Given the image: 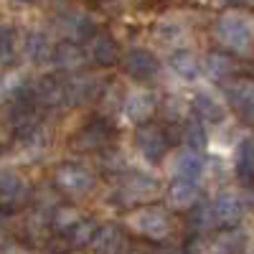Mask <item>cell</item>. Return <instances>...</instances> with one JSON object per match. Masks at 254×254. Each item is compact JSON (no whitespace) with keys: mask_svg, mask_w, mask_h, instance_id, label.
<instances>
[{"mask_svg":"<svg viewBox=\"0 0 254 254\" xmlns=\"http://www.w3.org/2000/svg\"><path fill=\"white\" fill-rule=\"evenodd\" d=\"M216 36L226 49L244 54L254 41V20L239 13H229L216 23Z\"/></svg>","mask_w":254,"mask_h":254,"instance_id":"6da1fadb","label":"cell"},{"mask_svg":"<svg viewBox=\"0 0 254 254\" xmlns=\"http://www.w3.org/2000/svg\"><path fill=\"white\" fill-rule=\"evenodd\" d=\"M56 186L66 193H74V196H81V193H89L94 188V176L81 165H61L56 171Z\"/></svg>","mask_w":254,"mask_h":254,"instance_id":"7a4b0ae2","label":"cell"},{"mask_svg":"<svg viewBox=\"0 0 254 254\" xmlns=\"http://www.w3.org/2000/svg\"><path fill=\"white\" fill-rule=\"evenodd\" d=\"M132 226L147 239H165L171 231V219L163 208H142L132 216Z\"/></svg>","mask_w":254,"mask_h":254,"instance_id":"3957f363","label":"cell"},{"mask_svg":"<svg viewBox=\"0 0 254 254\" xmlns=\"http://www.w3.org/2000/svg\"><path fill=\"white\" fill-rule=\"evenodd\" d=\"M135 142L140 147V153L153 163H158L168 150V137L158 125H140L135 132Z\"/></svg>","mask_w":254,"mask_h":254,"instance_id":"277c9868","label":"cell"},{"mask_svg":"<svg viewBox=\"0 0 254 254\" xmlns=\"http://www.w3.org/2000/svg\"><path fill=\"white\" fill-rule=\"evenodd\" d=\"M122 66H125V71L130 74L132 79H137V81H147V79H153V76L158 74L160 64H158V59H155L150 51L135 49V51H130V54L125 56Z\"/></svg>","mask_w":254,"mask_h":254,"instance_id":"5b68a950","label":"cell"},{"mask_svg":"<svg viewBox=\"0 0 254 254\" xmlns=\"http://www.w3.org/2000/svg\"><path fill=\"white\" fill-rule=\"evenodd\" d=\"M158 107V99L153 92L147 89H137V92H130L125 99H122V112L127 115V120L132 122H145Z\"/></svg>","mask_w":254,"mask_h":254,"instance_id":"8992f818","label":"cell"},{"mask_svg":"<svg viewBox=\"0 0 254 254\" xmlns=\"http://www.w3.org/2000/svg\"><path fill=\"white\" fill-rule=\"evenodd\" d=\"M64 87H66V102L69 104H84V102H89L99 94L102 81L94 74H79V76H71L69 81H64Z\"/></svg>","mask_w":254,"mask_h":254,"instance_id":"52a82bcc","label":"cell"},{"mask_svg":"<svg viewBox=\"0 0 254 254\" xmlns=\"http://www.w3.org/2000/svg\"><path fill=\"white\" fill-rule=\"evenodd\" d=\"M211 206H214L216 221L224 224V226H237L244 216V201L234 193V190H221L219 198Z\"/></svg>","mask_w":254,"mask_h":254,"instance_id":"ba28073f","label":"cell"},{"mask_svg":"<svg viewBox=\"0 0 254 254\" xmlns=\"http://www.w3.org/2000/svg\"><path fill=\"white\" fill-rule=\"evenodd\" d=\"M226 99L242 117L254 120V81H229Z\"/></svg>","mask_w":254,"mask_h":254,"instance_id":"9c48e42d","label":"cell"},{"mask_svg":"<svg viewBox=\"0 0 254 254\" xmlns=\"http://www.w3.org/2000/svg\"><path fill=\"white\" fill-rule=\"evenodd\" d=\"M110 137H112V130L107 127V122L94 120L84 130H79V135L74 137V147L76 150H99V147H107Z\"/></svg>","mask_w":254,"mask_h":254,"instance_id":"30bf717a","label":"cell"},{"mask_svg":"<svg viewBox=\"0 0 254 254\" xmlns=\"http://www.w3.org/2000/svg\"><path fill=\"white\" fill-rule=\"evenodd\" d=\"M33 102H38L46 110H56L61 104H66V87H64V81L54 76H46L44 81H38V87L33 89Z\"/></svg>","mask_w":254,"mask_h":254,"instance_id":"8fae6325","label":"cell"},{"mask_svg":"<svg viewBox=\"0 0 254 254\" xmlns=\"http://www.w3.org/2000/svg\"><path fill=\"white\" fill-rule=\"evenodd\" d=\"M165 198H168V206L171 208L186 211L198 201V183L193 178H178L171 188H168Z\"/></svg>","mask_w":254,"mask_h":254,"instance_id":"7c38bea8","label":"cell"},{"mask_svg":"<svg viewBox=\"0 0 254 254\" xmlns=\"http://www.w3.org/2000/svg\"><path fill=\"white\" fill-rule=\"evenodd\" d=\"M89 247L94 249V254H122L125 234H122V229H120L117 224L99 226Z\"/></svg>","mask_w":254,"mask_h":254,"instance_id":"4fadbf2b","label":"cell"},{"mask_svg":"<svg viewBox=\"0 0 254 254\" xmlns=\"http://www.w3.org/2000/svg\"><path fill=\"white\" fill-rule=\"evenodd\" d=\"M153 193H158V181L150 178V176H130L120 188V198L125 203L150 198Z\"/></svg>","mask_w":254,"mask_h":254,"instance_id":"5bb4252c","label":"cell"},{"mask_svg":"<svg viewBox=\"0 0 254 254\" xmlns=\"http://www.w3.org/2000/svg\"><path fill=\"white\" fill-rule=\"evenodd\" d=\"M89 41V54L99 66H115L120 61V46L110 33H94Z\"/></svg>","mask_w":254,"mask_h":254,"instance_id":"9a60e30c","label":"cell"},{"mask_svg":"<svg viewBox=\"0 0 254 254\" xmlns=\"http://www.w3.org/2000/svg\"><path fill=\"white\" fill-rule=\"evenodd\" d=\"M51 59H54L56 66L64 69V71H71V69L84 66V51H81L79 44H74V41H64V44H59L54 49Z\"/></svg>","mask_w":254,"mask_h":254,"instance_id":"2e32d148","label":"cell"},{"mask_svg":"<svg viewBox=\"0 0 254 254\" xmlns=\"http://www.w3.org/2000/svg\"><path fill=\"white\" fill-rule=\"evenodd\" d=\"M193 115L203 125H216V122L224 120L226 112H224V107L211 94H196L193 97Z\"/></svg>","mask_w":254,"mask_h":254,"instance_id":"e0dca14e","label":"cell"},{"mask_svg":"<svg viewBox=\"0 0 254 254\" xmlns=\"http://www.w3.org/2000/svg\"><path fill=\"white\" fill-rule=\"evenodd\" d=\"M203 66H206V74H208L211 79H216V81H226V79L234 76V71H237L234 59L226 56V54H219V51L208 54V56L203 59Z\"/></svg>","mask_w":254,"mask_h":254,"instance_id":"ac0fdd59","label":"cell"},{"mask_svg":"<svg viewBox=\"0 0 254 254\" xmlns=\"http://www.w3.org/2000/svg\"><path fill=\"white\" fill-rule=\"evenodd\" d=\"M173 173H176L178 178H193V181H198L201 173H203V158H201L196 150H183V153L176 158Z\"/></svg>","mask_w":254,"mask_h":254,"instance_id":"d6986e66","label":"cell"},{"mask_svg":"<svg viewBox=\"0 0 254 254\" xmlns=\"http://www.w3.org/2000/svg\"><path fill=\"white\" fill-rule=\"evenodd\" d=\"M23 51L33 64H46L51 59V54H54V46L49 44V38L44 33H31L26 38V44H23Z\"/></svg>","mask_w":254,"mask_h":254,"instance_id":"ffe728a7","label":"cell"},{"mask_svg":"<svg viewBox=\"0 0 254 254\" xmlns=\"http://www.w3.org/2000/svg\"><path fill=\"white\" fill-rule=\"evenodd\" d=\"M28 193L26 181L15 173H0V198L3 201H23Z\"/></svg>","mask_w":254,"mask_h":254,"instance_id":"44dd1931","label":"cell"},{"mask_svg":"<svg viewBox=\"0 0 254 254\" xmlns=\"http://www.w3.org/2000/svg\"><path fill=\"white\" fill-rule=\"evenodd\" d=\"M247 249V234L239 229H229L226 234H221L214 244V252L216 254H239Z\"/></svg>","mask_w":254,"mask_h":254,"instance_id":"7402d4cb","label":"cell"},{"mask_svg":"<svg viewBox=\"0 0 254 254\" xmlns=\"http://www.w3.org/2000/svg\"><path fill=\"white\" fill-rule=\"evenodd\" d=\"M97 221H92V219H79L66 234H69V242L74 244V247H89L92 244V239H94V234H97Z\"/></svg>","mask_w":254,"mask_h":254,"instance_id":"603a6c76","label":"cell"},{"mask_svg":"<svg viewBox=\"0 0 254 254\" xmlns=\"http://www.w3.org/2000/svg\"><path fill=\"white\" fill-rule=\"evenodd\" d=\"M219 221H216V214H214V206L211 203H198V206H190V226L196 231H211Z\"/></svg>","mask_w":254,"mask_h":254,"instance_id":"cb8c5ba5","label":"cell"},{"mask_svg":"<svg viewBox=\"0 0 254 254\" xmlns=\"http://www.w3.org/2000/svg\"><path fill=\"white\" fill-rule=\"evenodd\" d=\"M171 66H173V71H176L178 76H183V79H196V76L201 74V64L196 61L193 54H188V51L176 54V56L171 59Z\"/></svg>","mask_w":254,"mask_h":254,"instance_id":"d4e9b609","label":"cell"},{"mask_svg":"<svg viewBox=\"0 0 254 254\" xmlns=\"http://www.w3.org/2000/svg\"><path fill=\"white\" fill-rule=\"evenodd\" d=\"M237 176L244 183L254 181V142H244L239 147V158H237Z\"/></svg>","mask_w":254,"mask_h":254,"instance_id":"484cf974","label":"cell"},{"mask_svg":"<svg viewBox=\"0 0 254 254\" xmlns=\"http://www.w3.org/2000/svg\"><path fill=\"white\" fill-rule=\"evenodd\" d=\"M183 140L186 145H190V150H201L206 145V130H203V122L198 120H190L183 125Z\"/></svg>","mask_w":254,"mask_h":254,"instance_id":"4316f807","label":"cell"},{"mask_svg":"<svg viewBox=\"0 0 254 254\" xmlns=\"http://www.w3.org/2000/svg\"><path fill=\"white\" fill-rule=\"evenodd\" d=\"M66 28H69V33H71L76 41H87V38L94 36V23H92L89 15H74V18L69 20Z\"/></svg>","mask_w":254,"mask_h":254,"instance_id":"83f0119b","label":"cell"},{"mask_svg":"<svg viewBox=\"0 0 254 254\" xmlns=\"http://www.w3.org/2000/svg\"><path fill=\"white\" fill-rule=\"evenodd\" d=\"M15 54V31L10 26H0V59L10 61Z\"/></svg>","mask_w":254,"mask_h":254,"instance_id":"f1b7e54d","label":"cell"},{"mask_svg":"<svg viewBox=\"0 0 254 254\" xmlns=\"http://www.w3.org/2000/svg\"><path fill=\"white\" fill-rule=\"evenodd\" d=\"M79 221V214H76V211H59V214H56V219H54V226H56V231H69L74 224Z\"/></svg>","mask_w":254,"mask_h":254,"instance_id":"f546056e","label":"cell"},{"mask_svg":"<svg viewBox=\"0 0 254 254\" xmlns=\"http://www.w3.org/2000/svg\"><path fill=\"white\" fill-rule=\"evenodd\" d=\"M231 5H239V8H254V0H226Z\"/></svg>","mask_w":254,"mask_h":254,"instance_id":"4dcf8cb0","label":"cell"},{"mask_svg":"<svg viewBox=\"0 0 254 254\" xmlns=\"http://www.w3.org/2000/svg\"><path fill=\"white\" fill-rule=\"evenodd\" d=\"M132 254H145V252H132Z\"/></svg>","mask_w":254,"mask_h":254,"instance_id":"1f68e13d","label":"cell"},{"mask_svg":"<svg viewBox=\"0 0 254 254\" xmlns=\"http://www.w3.org/2000/svg\"><path fill=\"white\" fill-rule=\"evenodd\" d=\"M23 3H28V0H23Z\"/></svg>","mask_w":254,"mask_h":254,"instance_id":"d6a6232c","label":"cell"},{"mask_svg":"<svg viewBox=\"0 0 254 254\" xmlns=\"http://www.w3.org/2000/svg\"><path fill=\"white\" fill-rule=\"evenodd\" d=\"M252 254H254V252H252Z\"/></svg>","mask_w":254,"mask_h":254,"instance_id":"836d02e7","label":"cell"}]
</instances>
